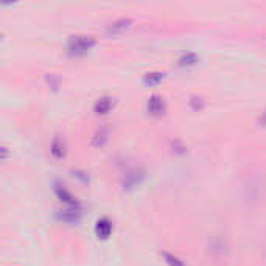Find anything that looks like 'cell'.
I'll list each match as a JSON object with an SVG mask.
<instances>
[{"instance_id":"5bb4252c","label":"cell","mask_w":266,"mask_h":266,"mask_svg":"<svg viewBox=\"0 0 266 266\" xmlns=\"http://www.w3.org/2000/svg\"><path fill=\"white\" fill-rule=\"evenodd\" d=\"M165 259L168 260V263H170L171 266H184V265H182V262H181L179 259L171 257V255H168V254H165Z\"/></svg>"},{"instance_id":"8fae6325","label":"cell","mask_w":266,"mask_h":266,"mask_svg":"<svg viewBox=\"0 0 266 266\" xmlns=\"http://www.w3.org/2000/svg\"><path fill=\"white\" fill-rule=\"evenodd\" d=\"M107 140V128H100L95 135H94V139H92V145L94 146H101L104 142Z\"/></svg>"},{"instance_id":"30bf717a","label":"cell","mask_w":266,"mask_h":266,"mask_svg":"<svg viewBox=\"0 0 266 266\" xmlns=\"http://www.w3.org/2000/svg\"><path fill=\"white\" fill-rule=\"evenodd\" d=\"M196 63H198V56H196V53H187V55L179 58L177 66L179 67H190V66H195Z\"/></svg>"},{"instance_id":"9c48e42d","label":"cell","mask_w":266,"mask_h":266,"mask_svg":"<svg viewBox=\"0 0 266 266\" xmlns=\"http://www.w3.org/2000/svg\"><path fill=\"white\" fill-rule=\"evenodd\" d=\"M130 24H131L130 19H118V21H115L114 24L109 25V28H107V33L117 34V33L123 32V30H126L128 27H130Z\"/></svg>"},{"instance_id":"ba28073f","label":"cell","mask_w":266,"mask_h":266,"mask_svg":"<svg viewBox=\"0 0 266 266\" xmlns=\"http://www.w3.org/2000/svg\"><path fill=\"white\" fill-rule=\"evenodd\" d=\"M112 106H114L112 98L103 97V98H98V100H97V103L94 106V111L97 114H106V112H109L112 109Z\"/></svg>"},{"instance_id":"3957f363","label":"cell","mask_w":266,"mask_h":266,"mask_svg":"<svg viewBox=\"0 0 266 266\" xmlns=\"http://www.w3.org/2000/svg\"><path fill=\"white\" fill-rule=\"evenodd\" d=\"M142 179H143V171L134 168V170H130V171L125 174L123 185L126 187V189H133V187L139 185Z\"/></svg>"},{"instance_id":"8992f818","label":"cell","mask_w":266,"mask_h":266,"mask_svg":"<svg viewBox=\"0 0 266 266\" xmlns=\"http://www.w3.org/2000/svg\"><path fill=\"white\" fill-rule=\"evenodd\" d=\"M95 232H97L98 236H100V238H107V236H109L111 232H112V224H111V221L106 220V218L98 220V221H97V226H95Z\"/></svg>"},{"instance_id":"52a82bcc","label":"cell","mask_w":266,"mask_h":266,"mask_svg":"<svg viewBox=\"0 0 266 266\" xmlns=\"http://www.w3.org/2000/svg\"><path fill=\"white\" fill-rule=\"evenodd\" d=\"M66 142L63 140V137L56 135L53 142H52V154L53 157H56V159H63V157L66 156Z\"/></svg>"},{"instance_id":"6da1fadb","label":"cell","mask_w":266,"mask_h":266,"mask_svg":"<svg viewBox=\"0 0 266 266\" xmlns=\"http://www.w3.org/2000/svg\"><path fill=\"white\" fill-rule=\"evenodd\" d=\"M95 45V39L91 36H72L67 45V52L72 56H81Z\"/></svg>"},{"instance_id":"9a60e30c","label":"cell","mask_w":266,"mask_h":266,"mask_svg":"<svg viewBox=\"0 0 266 266\" xmlns=\"http://www.w3.org/2000/svg\"><path fill=\"white\" fill-rule=\"evenodd\" d=\"M260 123L266 126V111H265V112L262 114V117H260Z\"/></svg>"},{"instance_id":"277c9868","label":"cell","mask_w":266,"mask_h":266,"mask_svg":"<svg viewBox=\"0 0 266 266\" xmlns=\"http://www.w3.org/2000/svg\"><path fill=\"white\" fill-rule=\"evenodd\" d=\"M55 192H56V195H58V198L61 200L63 202H66L68 207H80V202L76 201L75 196H73L70 192H67V190L64 189V187L58 185L56 189H55Z\"/></svg>"},{"instance_id":"4fadbf2b","label":"cell","mask_w":266,"mask_h":266,"mask_svg":"<svg viewBox=\"0 0 266 266\" xmlns=\"http://www.w3.org/2000/svg\"><path fill=\"white\" fill-rule=\"evenodd\" d=\"M190 104H192V107H193V109H201V107L204 106V101H202V98H198V97H192Z\"/></svg>"},{"instance_id":"5b68a950","label":"cell","mask_w":266,"mask_h":266,"mask_svg":"<svg viewBox=\"0 0 266 266\" xmlns=\"http://www.w3.org/2000/svg\"><path fill=\"white\" fill-rule=\"evenodd\" d=\"M59 216H61V220L66 223H78L80 221V216H81L80 207H67V209L61 210Z\"/></svg>"},{"instance_id":"7a4b0ae2","label":"cell","mask_w":266,"mask_h":266,"mask_svg":"<svg viewBox=\"0 0 266 266\" xmlns=\"http://www.w3.org/2000/svg\"><path fill=\"white\" fill-rule=\"evenodd\" d=\"M148 112L151 115H162L165 112V101L159 95H153L148 100Z\"/></svg>"},{"instance_id":"7c38bea8","label":"cell","mask_w":266,"mask_h":266,"mask_svg":"<svg viewBox=\"0 0 266 266\" xmlns=\"http://www.w3.org/2000/svg\"><path fill=\"white\" fill-rule=\"evenodd\" d=\"M162 80H164V73H161V72H151V73H146L143 76L145 84H150V86L161 83Z\"/></svg>"}]
</instances>
